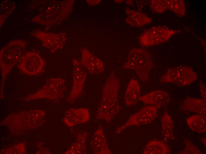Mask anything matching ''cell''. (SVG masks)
I'll return each mask as SVG.
<instances>
[{"label": "cell", "instance_id": "6da1fadb", "mask_svg": "<svg viewBox=\"0 0 206 154\" xmlns=\"http://www.w3.org/2000/svg\"><path fill=\"white\" fill-rule=\"evenodd\" d=\"M120 86L118 77L111 71L104 86L102 99L98 106L96 114L98 119L109 123L118 113L121 108L118 98Z\"/></svg>", "mask_w": 206, "mask_h": 154}, {"label": "cell", "instance_id": "7a4b0ae2", "mask_svg": "<svg viewBox=\"0 0 206 154\" xmlns=\"http://www.w3.org/2000/svg\"><path fill=\"white\" fill-rule=\"evenodd\" d=\"M26 45V42L24 41L14 40L10 41L0 50L1 98L3 97L6 78L15 65L22 57Z\"/></svg>", "mask_w": 206, "mask_h": 154}, {"label": "cell", "instance_id": "3957f363", "mask_svg": "<svg viewBox=\"0 0 206 154\" xmlns=\"http://www.w3.org/2000/svg\"><path fill=\"white\" fill-rule=\"evenodd\" d=\"M152 66L150 53L146 50L135 48L129 51L123 68L135 71L140 80L147 82L149 80V74Z\"/></svg>", "mask_w": 206, "mask_h": 154}, {"label": "cell", "instance_id": "277c9868", "mask_svg": "<svg viewBox=\"0 0 206 154\" xmlns=\"http://www.w3.org/2000/svg\"><path fill=\"white\" fill-rule=\"evenodd\" d=\"M66 89L65 81L60 78L48 79L43 86L36 92L24 99L27 101L44 99L58 100L63 97Z\"/></svg>", "mask_w": 206, "mask_h": 154}, {"label": "cell", "instance_id": "5b68a950", "mask_svg": "<svg viewBox=\"0 0 206 154\" xmlns=\"http://www.w3.org/2000/svg\"><path fill=\"white\" fill-rule=\"evenodd\" d=\"M197 74L190 67L177 66L168 69L160 79V82L171 83L180 86L189 85L197 78Z\"/></svg>", "mask_w": 206, "mask_h": 154}, {"label": "cell", "instance_id": "8992f818", "mask_svg": "<svg viewBox=\"0 0 206 154\" xmlns=\"http://www.w3.org/2000/svg\"><path fill=\"white\" fill-rule=\"evenodd\" d=\"M176 32V31L164 26L153 27L141 35L139 41L144 46L157 45L168 41Z\"/></svg>", "mask_w": 206, "mask_h": 154}, {"label": "cell", "instance_id": "52a82bcc", "mask_svg": "<svg viewBox=\"0 0 206 154\" xmlns=\"http://www.w3.org/2000/svg\"><path fill=\"white\" fill-rule=\"evenodd\" d=\"M44 65V61L39 54L35 52H28L25 53L18 67L23 73L35 76L42 72Z\"/></svg>", "mask_w": 206, "mask_h": 154}, {"label": "cell", "instance_id": "ba28073f", "mask_svg": "<svg viewBox=\"0 0 206 154\" xmlns=\"http://www.w3.org/2000/svg\"><path fill=\"white\" fill-rule=\"evenodd\" d=\"M157 112V108L154 106L143 107L131 116L125 123L118 128L116 133L119 134L130 126H139L151 123L156 117Z\"/></svg>", "mask_w": 206, "mask_h": 154}, {"label": "cell", "instance_id": "9c48e42d", "mask_svg": "<svg viewBox=\"0 0 206 154\" xmlns=\"http://www.w3.org/2000/svg\"><path fill=\"white\" fill-rule=\"evenodd\" d=\"M73 80L72 88L67 99L72 103L75 101L82 93L86 78V72L83 67L76 60H73Z\"/></svg>", "mask_w": 206, "mask_h": 154}, {"label": "cell", "instance_id": "30bf717a", "mask_svg": "<svg viewBox=\"0 0 206 154\" xmlns=\"http://www.w3.org/2000/svg\"><path fill=\"white\" fill-rule=\"evenodd\" d=\"M32 34L42 41L44 46L51 52H54L63 46L65 39H63V34H54L36 31L32 33Z\"/></svg>", "mask_w": 206, "mask_h": 154}, {"label": "cell", "instance_id": "8fae6325", "mask_svg": "<svg viewBox=\"0 0 206 154\" xmlns=\"http://www.w3.org/2000/svg\"><path fill=\"white\" fill-rule=\"evenodd\" d=\"M89 118L90 113L87 109L71 108L66 111L63 121L67 126L72 127L86 122Z\"/></svg>", "mask_w": 206, "mask_h": 154}, {"label": "cell", "instance_id": "7c38bea8", "mask_svg": "<svg viewBox=\"0 0 206 154\" xmlns=\"http://www.w3.org/2000/svg\"><path fill=\"white\" fill-rule=\"evenodd\" d=\"M91 147L95 154H112L107 143L102 126L95 131L91 142Z\"/></svg>", "mask_w": 206, "mask_h": 154}, {"label": "cell", "instance_id": "4fadbf2b", "mask_svg": "<svg viewBox=\"0 0 206 154\" xmlns=\"http://www.w3.org/2000/svg\"><path fill=\"white\" fill-rule=\"evenodd\" d=\"M80 63L91 74L101 73L104 70V65L101 60L86 49L82 51V58Z\"/></svg>", "mask_w": 206, "mask_h": 154}, {"label": "cell", "instance_id": "5bb4252c", "mask_svg": "<svg viewBox=\"0 0 206 154\" xmlns=\"http://www.w3.org/2000/svg\"><path fill=\"white\" fill-rule=\"evenodd\" d=\"M170 98L168 94L166 92L161 90H155L146 94L140 96L139 99L144 103L155 105L157 108L168 103Z\"/></svg>", "mask_w": 206, "mask_h": 154}, {"label": "cell", "instance_id": "9a60e30c", "mask_svg": "<svg viewBox=\"0 0 206 154\" xmlns=\"http://www.w3.org/2000/svg\"><path fill=\"white\" fill-rule=\"evenodd\" d=\"M127 15L125 22L134 27H141L151 23L152 19L146 14L141 12L126 8Z\"/></svg>", "mask_w": 206, "mask_h": 154}, {"label": "cell", "instance_id": "2e32d148", "mask_svg": "<svg viewBox=\"0 0 206 154\" xmlns=\"http://www.w3.org/2000/svg\"><path fill=\"white\" fill-rule=\"evenodd\" d=\"M180 108L184 110L206 115V100L203 99L187 97L181 103Z\"/></svg>", "mask_w": 206, "mask_h": 154}, {"label": "cell", "instance_id": "e0dca14e", "mask_svg": "<svg viewBox=\"0 0 206 154\" xmlns=\"http://www.w3.org/2000/svg\"><path fill=\"white\" fill-rule=\"evenodd\" d=\"M140 95V88L138 81L132 79L128 83L126 90L125 96V102L128 106L135 105Z\"/></svg>", "mask_w": 206, "mask_h": 154}, {"label": "cell", "instance_id": "ac0fdd59", "mask_svg": "<svg viewBox=\"0 0 206 154\" xmlns=\"http://www.w3.org/2000/svg\"><path fill=\"white\" fill-rule=\"evenodd\" d=\"M168 146L163 142L157 140L149 142L146 145L144 154H168L170 153Z\"/></svg>", "mask_w": 206, "mask_h": 154}, {"label": "cell", "instance_id": "d6986e66", "mask_svg": "<svg viewBox=\"0 0 206 154\" xmlns=\"http://www.w3.org/2000/svg\"><path fill=\"white\" fill-rule=\"evenodd\" d=\"M88 133L83 132L78 135L76 142L65 153L67 154H84L86 153V142Z\"/></svg>", "mask_w": 206, "mask_h": 154}, {"label": "cell", "instance_id": "ffe728a7", "mask_svg": "<svg viewBox=\"0 0 206 154\" xmlns=\"http://www.w3.org/2000/svg\"><path fill=\"white\" fill-rule=\"evenodd\" d=\"M186 122L190 128L195 132L202 133L206 131V115L192 116L187 118Z\"/></svg>", "mask_w": 206, "mask_h": 154}, {"label": "cell", "instance_id": "44dd1931", "mask_svg": "<svg viewBox=\"0 0 206 154\" xmlns=\"http://www.w3.org/2000/svg\"><path fill=\"white\" fill-rule=\"evenodd\" d=\"M162 134L164 139L174 140L173 132V122L171 117L165 112L161 118Z\"/></svg>", "mask_w": 206, "mask_h": 154}, {"label": "cell", "instance_id": "7402d4cb", "mask_svg": "<svg viewBox=\"0 0 206 154\" xmlns=\"http://www.w3.org/2000/svg\"><path fill=\"white\" fill-rule=\"evenodd\" d=\"M166 10H169L181 17L185 15L186 6L182 0H165Z\"/></svg>", "mask_w": 206, "mask_h": 154}, {"label": "cell", "instance_id": "603a6c76", "mask_svg": "<svg viewBox=\"0 0 206 154\" xmlns=\"http://www.w3.org/2000/svg\"><path fill=\"white\" fill-rule=\"evenodd\" d=\"M2 2L0 6V27L15 8V4L12 1H5Z\"/></svg>", "mask_w": 206, "mask_h": 154}, {"label": "cell", "instance_id": "cb8c5ba5", "mask_svg": "<svg viewBox=\"0 0 206 154\" xmlns=\"http://www.w3.org/2000/svg\"><path fill=\"white\" fill-rule=\"evenodd\" d=\"M149 2L151 9L154 13H161L167 10L165 0H151Z\"/></svg>", "mask_w": 206, "mask_h": 154}, {"label": "cell", "instance_id": "d4e9b609", "mask_svg": "<svg viewBox=\"0 0 206 154\" xmlns=\"http://www.w3.org/2000/svg\"><path fill=\"white\" fill-rule=\"evenodd\" d=\"M185 144V149L179 154H203L198 148L190 140L185 139L184 140Z\"/></svg>", "mask_w": 206, "mask_h": 154}, {"label": "cell", "instance_id": "484cf974", "mask_svg": "<svg viewBox=\"0 0 206 154\" xmlns=\"http://www.w3.org/2000/svg\"><path fill=\"white\" fill-rule=\"evenodd\" d=\"M200 91L201 96L203 98V99L206 100V84L202 81H200L199 83Z\"/></svg>", "mask_w": 206, "mask_h": 154}, {"label": "cell", "instance_id": "4316f807", "mask_svg": "<svg viewBox=\"0 0 206 154\" xmlns=\"http://www.w3.org/2000/svg\"><path fill=\"white\" fill-rule=\"evenodd\" d=\"M125 2L128 5L132 6L133 5V3L132 0L125 1Z\"/></svg>", "mask_w": 206, "mask_h": 154}, {"label": "cell", "instance_id": "83f0119b", "mask_svg": "<svg viewBox=\"0 0 206 154\" xmlns=\"http://www.w3.org/2000/svg\"><path fill=\"white\" fill-rule=\"evenodd\" d=\"M200 140L203 143V144L206 146V138H202L200 139Z\"/></svg>", "mask_w": 206, "mask_h": 154}, {"label": "cell", "instance_id": "f1b7e54d", "mask_svg": "<svg viewBox=\"0 0 206 154\" xmlns=\"http://www.w3.org/2000/svg\"><path fill=\"white\" fill-rule=\"evenodd\" d=\"M115 2L117 3H120L124 1L123 0H115Z\"/></svg>", "mask_w": 206, "mask_h": 154}]
</instances>
